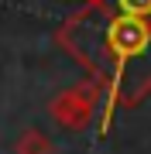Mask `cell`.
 I'll use <instances>...</instances> for the list:
<instances>
[{
  "mask_svg": "<svg viewBox=\"0 0 151 154\" xmlns=\"http://www.w3.org/2000/svg\"><path fill=\"white\" fill-rule=\"evenodd\" d=\"M17 151H21V154H55V147L45 144V137H41L38 130H28V134H24L21 144H17Z\"/></svg>",
  "mask_w": 151,
  "mask_h": 154,
  "instance_id": "1",
  "label": "cell"
},
{
  "mask_svg": "<svg viewBox=\"0 0 151 154\" xmlns=\"http://www.w3.org/2000/svg\"><path fill=\"white\" fill-rule=\"evenodd\" d=\"M120 7L131 17H148L151 14V0H120Z\"/></svg>",
  "mask_w": 151,
  "mask_h": 154,
  "instance_id": "2",
  "label": "cell"
}]
</instances>
